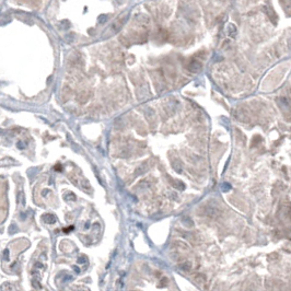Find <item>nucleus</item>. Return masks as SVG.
<instances>
[{
    "label": "nucleus",
    "mask_w": 291,
    "mask_h": 291,
    "mask_svg": "<svg viewBox=\"0 0 291 291\" xmlns=\"http://www.w3.org/2000/svg\"><path fill=\"white\" fill-rule=\"evenodd\" d=\"M193 280L196 285H198L201 288H207V283H208V279H207V276L205 274H201V273H197V274L194 275L193 277Z\"/></svg>",
    "instance_id": "nucleus-1"
},
{
    "label": "nucleus",
    "mask_w": 291,
    "mask_h": 291,
    "mask_svg": "<svg viewBox=\"0 0 291 291\" xmlns=\"http://www.w3.org/2000/svg\"><path fill=\"white\" fill-rule=\"evenodd\" d=\"M178 268H180L183 273L189 274V273L193 271L194 266H193V263L189 262V260H183V262H181L180 264H178Z\"/></svg>",
    "instance_id": "nucleus-2"
},
{
    "label": "nucleus",
    "mask_w": 291,
    "mask_h": 291,
    "mask_svg": "<svg viewBox=\"0 0 291 291\" xmlns=\"http://www.w3.org/2000/svg\"><path fill=\"white\" fill-rule=\"evenodd\" d=\"M201 63H200L199 60H197V59H194V60H191V63H189V65H188V70L189 71H191V72H198L201 69Z\"/></svg>",
    "instance_id": "nucleus-3"
},
{
    "label": "nucleus",
    "mask_w": 291,
    "mask_h": 291,
    "mask_svg": "<svg viewBox=\"0 0 291 291\" xmlns=\"http://www.w3.org/2000/svg\"><path fill=\"white\" fill-rule=\"evenodd\" d=\"M265 11H266V15H268V18L270 19L271 22L276 24V23H277V15H276V12H275L274 10H273V9L270 8V7H265Z\"/></svg>",
    "instance_id": "nucleus-4"
},
{
    "label": "nucleus",
    "mask_w": 291,
    "mask_h": 291,
    "mask_svg": "<svg viewBox=\"0 0 291 291\" xmlns=\"http://www.w3.org/2000/svg\"><path fill=\"white\" fill-rule=\"evenodd\" d=\"M183 222L185 223V224H187V223H188V227H193V222H191V220L188 219V218H186V219L183 220Z\"/></svg>",
    "instance_id": "nucleus-5"
},
{
    "label": "nucleus",
    "mask_w": 291,
    "mask_h": 291,
    "mask_svg": "<svg viewBox=\"0 0 291 291\" xmlns=\"http://www.w3.org/2000/svg\"><path fill=\"white\" fill-rule=\"evenodd\" d=\"M276 258H278V255H277V254H271L270 256L268 257L269 260H276Z\"/></svg>",
    "instance_id": "nucleus-6"
},
{
    "label": "nucleus",
    "mask_w": 291,
    "mask_h": 291,
    "mask_svg": "<svg viewBox=\"0 0 291 291\" xmlns=\"http://www.w3.org/2000/svg\"><path fill=\"white\" fill-rule=\"evenodd\" d=\"M166 283H168V278H165V277H164V278L162 279V283H161V286H162V287H164Z\"/></svg>",
    "instance_id": "nucleus-7"
},
{
    "label": "nucleus",
    "mask_w": 291,
    "mask_h": 291,
    "mask_svg": "<svg viewBox=\"0 0 291 291\" xmlns=\"http://www.w3.org/2000/svg\"><path fill=\"white\" fill-rule=\"evenodd\" d=\"M244 291H255V290H254V289H252L251 287H250V286H247V287H246V288L244 289Z\"/></svg>",
    "instance_id": "nucleus-8"
},
{
    "label": "nucleus",
    "mask_w": 291,
    "mask_h": 291,
    "mask_svg": "<svg viewBox=\"0 0 291 291\" xmlns=\"http://www.w3.org/2000/svg\"><path fill=\"white\" fill-rule=\"evenodd\" d=\"M285 291H291V289H287V290H285Z\"/></svg>",
    "instance_id": "nucleus-9"
}]
</instances>
